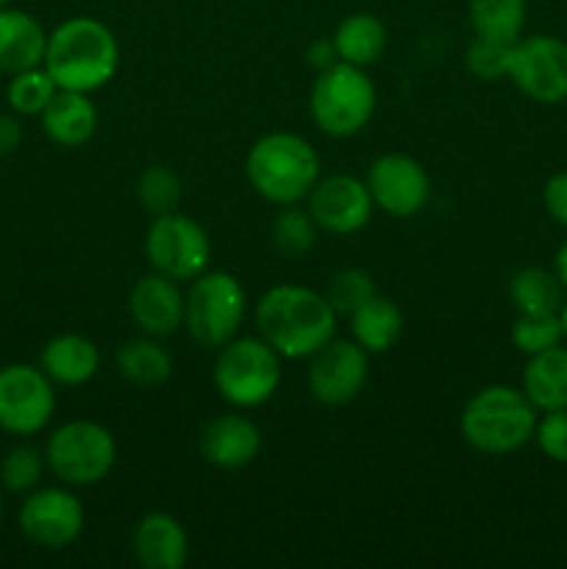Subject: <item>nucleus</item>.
<instances>
[{
  "label": "nucleus",
  "mask_w": 567,
  "mask_h": 569,
  "mask_svg": "<svg viewBox=\"0 0 567 569\" xmlns=\"http://www.w3.org/2000/svg\"><path fill=\"white\" fill-rule=\"evenodd\" d=\"M337 320L326 295L300 283H276L253 309L259 337L289 361L309 359L331 342L337 337Z\"/></svg>",
  "instance_id": "nucleus-1"
},
{
  "label": "nucleus",
  "mask_w": 567,
  "mask_h": 569,
  "mask_svg": "<svg viewBox=\"0 0 567 569\" xmlns=\"http://www.w3.org/2000/svg\"><path fill=\"white\" fill-rule=\"evenodd\" d=\"M42 64L59 89L94 94L117 76L120 42L98 17H67L48 33Z\"/></svg>",
  "instance_id": "nucleus-2"
},
{
  "label": "nucleus",
  "mask_w": 567,
  "mask_h": 569,
  "mask_svg": "<svg viewBox=\"0 0 567 569\" xmlns=\"http://www.w3.org/2000/svg\"><path fill=\"white\" fill-rule=\"evenodd\" d=\"M245 176L250 189L267 203H304L320 178V156L300 133L270 131L250 144Z\"/></svg>",
  "instance_id": "nucleus-3"
},
{
  "label": "nucleus",
  "mask_w": 567,
  "mask_h": 569,
  "mask_svg": "<svg viewBox=\"0 0 567 569\" xmlns=\"http://www.w3.org/2000/svg\"><path fill=\"white\" fill-rule=\"evenodd\" d=\"M539 411L523 389L489 383L478 389L459 415L461 439L484 456H509L534 439Z\"/></svg>",
  "instance_id": "nucleus-4"
},
{
  "label": "nucleus",
  "mask_w": 567,
  "mask_h": 569,
  "mask_svg": "<svg viewBox=\"0 0 567 569\" xmlns=\"http://www.w3.org/2000/svg\"><path fill=\"white\" fill-rule=\"evenodd\" d=\"M284 359L261 337H233L217 348L215 387L228 406L239 411L259 409L278 392Z\"/></svg>",
  "instance_id": "nucleus-5"
},
{
  "label": "nucleus",
  "mask_w": 567,
  "mask_h": 569,
  "mask_svg": "<svg viewBox=\"0 0 567 569\" xmlns=\"http://www.w3.org/2000/svg\"><path fill=\"white\" fill-rule=\"evenodd\" d=\"M376 83L367 70L345 61L317 72L309 92L311 122L334 139H348L365 131L376 114Z\"/></svg>",
  "instance_id": "nucleus-6"
},
{
  "label": "nucleus",
  "mask_w": 567,
  "mask_h": 569,
  "mask_svg": "<svg viewBox=\"0 0 567 569\" xmlns=\"http://www.w3.org/2000/svg\"><path fill=\"white\" fill-rule=\"evenodd\" d=\"M248 295L233 272L206 270L183 292V331L200 348H222L242 328Z\"/></svg>",
  "instance_id": "nucleus-7"
},
{
  "label": "nucleus",
  "mask_w": 567,
  "mask_h": 569,
  "mask_svg": "<svg viewBox=\"0 0 567 569\" xmlns=\"http://www.w3.org/2000/svg\"><path fill=\"white\" fill-rule=\"evenodd\" d=\"M44 461L64 487H98L115 470L117 439L98 420H67L50 431Z\"/></svg>",
  "instance_id": "nucleus-8"
},
{
  "label": "nucleus",
  "mask_w": 567,
  "mask_h": 569,
  "mask_svg": "<svg viewBox=\"0 0 567 569\" xmlns=\"http://www.w3.org/2000/svg\"><path fill=\"white\" fill-rule=\"evenodd\" d=\"M145 259L150 270L172 278L178 283H189L209 270L211 239L200 222L181 211L153 217L145 233Z\"/></svg>",
  "instance_id": "nucleus-9"
},
{
  "label": "nucleus",
  "mask_w": 567,
  "mask_h": 569,
  "mask_svg": "<svg viewBox=\"0 0 567 569\" xmlns=\"http://www.w3.org/2000/svg\"><path fill=\"white\" fill-rule=\"evenodd\" d=\"M56 415V383L33 365L0 367V431L37 437Z\"/></svg>",
  "instance_id": "nucleus-10"
},
{
  "label": "nucleus",
  "mask_w": 567,
  "mask_h": 569,
  "mask_svg": "<svg viewBox=\"0 0 567 569\" xmlns=\"http://www.w3.org/2000/svg\"><path fill=\"white\" fill-rule=\"evenodd\" d=\"M87 511L72 487H37L26 495L17 526L22 537L44 550H64L83 533Z\"/></svg>",
  "instance_id": "nucleus-11"
},
{
  "label": "nucleus",
  "mask_w": 567,
  "mask_h": 569,
  "mask_svg": "<svg viewBox=\"0 0 567 569\" xmlns=\"http://www.w3.org/2000/svg\"><path fill=\"white\" fill-rule=\"evenodd\" d=\"M370 378V353L354 339H337L309 356L306 389L320 406H348L365 392Z\"/></svg>",
  "instance_id": "nucleus-12"
},
{
  "label": "nucleus",
  "mask_w": 567,
  "mask_h": 569,
  "mask_svg": "<svg viewBox=\"0 0 567 569\" xmlns=\"http://www.w3.org/2000/svg\"><path fill=\"white\" fill-rule=\"evenodd\" d=\"M509 81L534 103L554 106L567 100V42L548 33L517 39Z\"/></svg>",
  "instance_id": "nucleus-13"
},
{
  "label": "nucleus",
  "mask_w": 567,
  "mask_h": 569,
  "mask_svg": "<svg viewBox=\"0 0 567 569\" xmlns=\"http://www.w3.org/2000/svg\"><path fill=\"white\" fill-rule=\"evenodd\" d=\"M365 183L378 211L398 220L417 217L431 200V176L426 167L406 153H384L370 161Z\"/></svg>",
  "instance_id": "nucleus-14"
},
{
  "label": "nucleus",
  "mask_w": 567,
  "mask_h": 569,
  "mask_svg": "<svg viewBox=\"0 0 567 569\" xmlns=\"http://www.w3.org/2000/svg\"><path fill=\"white\" fill-rule=\"evenodd\" d=\"M306 209L315 217L320 231L331 237H350L365 231L372 220L376 203L370 198L365 178L348 176V172H331L320 176L306 198Z\"/></svg>",
  "instance_id": "nucleus-15"
},
{
  "label": "nucleus",
  "mask_w": 567,
  "mask_h": 569,
  "mask_svg": "<svg viewBox=\"0 0 567 569\" xmlns=\"http://www.w3.org/2000/svg\"><path fill=\"white\" fill-rule=\"evenodd\" d=\"M128 315L145 337H170L183 328L181 283L150 270L128 292Z\"/></svg>",
  "instance_id": "nucleus-16"
},
{
  "label": "nucleus",
  "mask_w": 567,
  "mask_h": 569,
  "mask_svg": "<svg viewBox=\"0 0 567 569\" xmlns=\"http://www.w3.org/2000/svg\"><path fill=\"white\" fill-rule=\"evenodd\" d=\"M261 428L242 411L211 417L200 431V453L217 470H245L261 453Z\"/></svg>",
  "instance_id": "nucleus-17"
},
{
  "label": "nucleus",
  "mask_w": 567,
  "mask_h": 569,
  "mask_svg": "<svg viewBox=\"0 0 567 569\" xmlns=\"http://www.w3.org/2000/svg\"><path fill=\"white\" fill-rule=\"evenodd\" d=\"M131 548L145 569H181L189 561L187 528L167 511H150L137 522Z\"/></svg>",
  "instance_id": "nucleus-18"
},
{
  "label": "nucleus",
  "mask_w": 567,
  "mask_h": 569,
  "mask_svg": "<svg viewBox=\"0 0 567 569\" xmlns=\"http://www.w3.org/2000/svg\"><path fill=\"white\" fill-rule=\"evenodd\" d=\"M39 367L56 387H83L100 370V350L83 333H56L39 353Z\"/></svg>",
  "instance_id": "nucleus-19"
},
{
  "label": "nucleus",
  "mask_w": 567,
  "mask_h": 569,
  "mask_svg": "<svg viewBox=\"0 0 567 569\" xmlns=\"http://www.w3.org/2000/svg\"><path fill=\"white\" fill-rule=\"evenodd\" d=\"M44 48H48V31L37 17L14 6L0 9V72L3 76L42 64Z\"/></svg>",
  "instance_id": "nucleus-20"
},
{
  "label": "nucleus",
  "mask_w": 567,
  "mask_h": 569,
  "mask_svg": "<svg viewBox=\"0 0 567 569\" xmlns=\"http://www.w3.org/2000/svg\"><path fill=\"white\" fill-rule=\"evenodd\" d=\"M44 137L59 148H83L98 131V109L92 94L59 89L48 109L39 114Z\"/></svg>",
  "instance_id": "nucleus-21"
},
{
  "label": "nucleus",
  "mask_w": 567,
  "mask_h": 569,
  "mask_svg": "<svg viewBox=\"0 0 567 569\" xmlns=\"http://www.w3.org/2000/svg\"><path fill=\"white\" fill-rule=\"evenodd\" d=\"M520 389L537 411L567 409V348L556 345L528 356Z\"/></svg>",
  "instance_id": "nucleus-22"
},
{
  "label": "nucleus",
  "mask_w": 567,
  "mask_h": 569,
  "mask_svg": "<svg viewBox=\"0 0 567 569\" xmlns=\"http://www.w3.org/2000/svg\"><path fill=\"white\" fill-rule=\"evenodd\" d=\"M348 320L350 339L359 342L370 356L387 353L389 348H395L400 333H404V311H400V306L392 298L381 292L367 298Z\"/></svg>",
  "instance_id": "nucleus-23"
},
{
  "label": "nucleus",
  "mask_w": 567,
  "mask_h": 569,
  "mask_svg": "<svg viewBox=\"0 0 567 569\" xmlns=\"http://www.w3.org/2000/svg\"><path fill=\"white\" fill-rule=\"evenodd\" d=\"M331 39L339 61L367 70V67H372L384 56L389 33L381 17L370 14V11H354V14L339 20Z\"/></svg>",
  "instance_id": "nucleus-24"
},
{
  "label": "nucleus",
  "mask_w": 567,
  "mask_h": 569,
  "mask_svg": "<svg viewBox=\"0 0 567 569\" xmlns=\"http://www.w3.org/2000/svg\"><path fill=\"white\" fill-rule=\"evenodd\" d=\"M115 367L133 387H161L172 378V356L156 337L128 339L117 348Z\"/></svg>",
  "instance_id": "nucleus-25"
},
{
  "label": "nucleus",
  "mask_w": 567,
  "mask_h": 569,
  "mask_svg": "<svg viewBox=\"0 0 567 569\" xmlns=\"http://www.w3.org/2000/svg\"><path fill=\"white\" fill-rule=\"evenodd\" d=\"M567 289L556 278L554 270L545 267H520L515 276L506 283V295H509L511 306L517 315H528V311H559L567 298Z\"/></svg>",
  "instance_id": "nucleus-26"
},
{
  "label": "nucleus",
  "mask_w": 567,
  "mask_h": 569,
  "mask_svg": "<svg viewBox=\"0 0 567 569\" xmlns=\"http://www.w3.org/2000/svg\"><path fill=\"white\" fill-rule=\"evenodd\" d=\"M470 26L476 37L495 42H517L526 28V0H470L467 6Z\"/></svg>",
  "instance_id": "nucleus-27"
},
{
  "label": "nucleus",
  "mask_w": 567,
  "mask_h": 569,
  "mask_svg": "<svg viewBox=\"0 0 567 569\" xmlns=\"http://www.w3.org/2000/svg\"><path fill=\"white\" fill-rule=\"evenodd\" d=\"M278 214L270 226V239L276 244V250L287 259H300V256L309 253L317 244L320 237V226L315 222V217L309 214V209L300 203L292 206H278Z\"/></svg>",
  "instance_id": "nucleus-28"
},
{
  "label": "nucleus",
  "mask_w": 567,
  "mask_h": 569,
  "mask_svg": "<svg viewBox=\"0 0 567 569\" xmlns=\"http://www.w3.org/2000/svg\"><path fill=\"white\" fill-rule=\"evenodd\" d=\"M59 87H56L53 76L44 70V64L31 67L9 76V87H6V100H9L11 111L22 117H39L48 109L50 100L56 98Z\"/></svg>",
  "instance_id": "nucleus-29"
},
{
  "label": "nucleus",
  "mask_w": 567,
  "mask_h": 569,
  "mask_svg": "<svg viewBox=\"0 0 567 569\" xmlns=\"http://www.w3.org/2000/svg\"><path fill=\"white\" fill-rule=\"evenodd\" d=\"M509 339L523 356H534L548 348H556V345L565 342L559 311H528V315H517L515 322H511Z\"/></svg>",
  "instance_id": "nucleus-30"
},
{
  "label": "nucleus",
  "mask_w": 567,
  "mask_h": 569,
  "mask_svg": "<svg viewBox=\"0 0 567 569\" xmlns=\"http://www.w3.org/2000/svg\"><path fill=\"white\" fill-rule=\"evenodd\" d=\"M181 178L165 164H150L137 178V200L148 214H170L181 203Z\"/></svg>",
  "instance_id": "nucleus-31"
},
{
  "label": "nucleus",
  "mask_w": 567,
  "mask_h": 569,
  "mask_svg": "<svg viewBox=\"0 0 567 569\" xmlns=\"http://www.w3.org/2000/svg\"><path fill=\"white\" fill-rule=\"evenodd\" d=\"M48 461H44V450L33 448V445H14L0 459V483L6 492L28 495L39 487Z\"/></svg>",
  "instance_id": "nucleus-32"
},
{
  "label": "nucleus",
  "mask_w": 567,
  "mask_h": 569,
  "mask_svg": "<svg viewBox=\"0 0 567 569\" xmlns=\"http://www.w3.org/2000/svg\"><path fill=\"white\" fill-rule=\"evenodd\" d=\"M378 289L370 272L361 270V267H348V270L334 272L322 295L328 298L331 309L337 311V317H350L367 298H372Z\"/></svg>",
  "instance_id": "nucleus-33"
},
{
  "label": "nucleus",
  "mask_w": 567,
  "mask_h": 569,
  "mask_svg": "<svg viewBox=\"0 0 567 569\" xmlns=\"http://www.w3.org/2000/svg\"><path fill=\"white\" fill-rule=\"evenodd\" d=\"M515 42H495V39L476 37L467 48V70L478 78V81H504L509 78V61Z\"/></svg>",
  "instance_id": "nucleus-34"
},
{
  "label": "nucleus",
  "mask_w": 567,
  "mask_h": 569,
  "mask_svg": "<svg viewBox=\"0 0 567 569\" xmlns=\"http://www.w3.org/2000/svg\"><path fill=\"white\" fill-rule=\"evenodd\" d=\"M534 442L545 459L567 465V409L543 411L534 428Z\"/></svg>",
  "instance_id": "nucleus-35"
},
{
  "label": "nucleus",
  "mask_w": 567,
  "mask_h": 569,
  "mask_svg": "<svg viewBox=\"0 0 567 569\" xmlns=\"http://www.w3.org/2000/svg\"><path fill=\"white\" fill-rule=\"evenodd\" d=\"M543 206L550 220L567 228V170L548 178V183L543 189Z\"/></svg>",
  "instance_id": "nucleus-36"
},
{
  "label": "nucleus",
  "mask_w": 567,
  "mask_h": 569,
  "mask_svg": "<svg viewBox=\"0 0 567 569\" xmlns=\"http://www.w3.org/2000/svg\"><path fill=\"white\" fill-rule=\"evenodd\" d=\"M337 61L339 56H337V48H334L331 37L315 39V42H309V48H306V64H309L315 72L328 70V67H334Z\"/></svg>",
  "instance_id": "nucleus-37"
},
{
  "label": "nucleus",
  "mask_w": 567,
  "mask_h": 569,
  "mask_svg": "<svg viewBox=\"0 0 567 569\" xmlns=\"http://www.w3.org/2000/svg\"><path fill=\"white\" fill-rule=\"evenodd\" d=\"M22 142V126L14 114L0 111V159L11 156Z\"/></svg>",
  "instance_id": "nucleus-38"
},
{
  "label": "nucleus",
  "mask_w": 567,
  "mask_h": 569,
  "mask_svg": "<svg viewBox=\"0 0 567 569\" xmlns=\"http://www.w3.org/2000/svg\"><path fill=\"white\" fill-rule=\"evenodd\" d=\"M554 272H556V278H559V281H561V287L567 289V242H561V248L556 250Z\"/></svg>",
  "instance_id": "nucleus-39"
},
{
  "label": "nucleus",
  "mask_w": 567,
  "mask_h": 569,
  "mask_svg": "<svg viewBox=\"0 0 567 569\" xmlns=\"http://www.w3.org/2000/svg\"><path fill=\"white\" fill-rule=\"evenodd\" d=\"M559 317H561V331H565V342H567V298H565V303H561Z\"/></svg>",
  "instance_id": "nucleus-40"
},
{
  "label": "nucleus",
  "mask_w": 567,
  "mask_h": 569,
  "mask_svg": "<svg viewBox=\"0 0 567 569\" xmlns=\"http://www.w3.org/2000/svg\"><path fill=\"white\" fill-rule=\"evenodd\" d=\"M14 3V0H0V9H6V6H11Z\"/></svg>",
  "instance_id": "nucleus-41"
},
{
  "label": "nucleus",
  "mask_w": 567,
  "mask_h": 569,
  "mask_svg": "<svg viewBox=\"0 0 567 569\" xmlns=\"http://www.w3.org/2000/svg\"><path fill=\"white\" fill-rule=\"evenodd\" d=\"M0 526H3V500H0Z\"/></svg>",
  "instance_id": "nucleus-42"
}]
</instances>
